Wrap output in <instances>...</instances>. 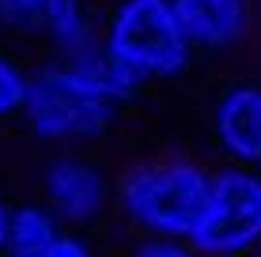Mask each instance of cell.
I'll return each instance as SVG.
<instances>
[{
    "mask_svg": "<svg viewBox=\"0 0 261 257\" xmlns=\"http://www.w3.org/2000/svg\"><path fill=\"white\" fill-rule=\"evenodd\" d=\"M208 174L190 159H163L125 174L121 205L129 219L151 235L190 238L208 201Z\"/></svg>",
    "mask_w": 261,
    "mask_h": 257,
    "instance_id": "obj_1",
    "label": "cell"
},
{
    "mask_svg": "<svg viewBox=\"0 0 261 257\" xmlns=\"http://www.w3.org/2000/svg\"><path fill=\"white\" fill-rule=\"evenodd\" d=\"M102 49L140 79L178 76L190 65L193 46L178 26L170 0H125L118 4Z\"/></svg>",
    "mask_w": 261,
    "mask_h": 257,
    "instance_id": "obj_2",
    "label": "cell"
},
{
    "mask_svg": "<svg viewBox=\"0 0 261 257\" xmlns=\"http://www.w3.org/2000/svg\"><path fill=\"white\" fill-rule=\"evenodd\" d=\"M114 106L72 68L31 76L23 95V113L42 140H91L114 121Z\"/></svg>",
    "mask_w": 261,
    "mask_h": 257,
    "instance_id": "obj_3",
    "label": "cell"
},
{
    "mask_svg": "<svg viewBox=\"0 0 261 257\" xmlns=\"http://www.w3.org/2000/svg\"><path fill=\"white\" fill-rule=\"evenodd\" d=\"M190 250L242 253L261 242V178L227 166L208 182V201L190 231Z\"/></svg>",
    "mask_w": 261,
    "mask_h": 257,
    "instance_id": "obj_4",
    "label": "cell"
},
{
    "mask_svg": "<svg viewBox=\"0 0 261 257\" xmlns=\"http://www.w3.org/2000/svg\"><path fill=\"white\" fill-rule=\"evenodd\" d=\"M186 42L197 49H223L246 34L250 4L246 0H170Z\"/></svg>",
    "mask_w": 261,
    "mask_h": 257,
    "instance_id": "obj_5",
    "label": "cell"
},
{
    "mask_svg": "<svg viewBox=\"0 0 261 257\" xmlns=\"http://www.w3.org/2000/svg\"><path fill=\"white\" fill-rule=\"evenodd\" d=\"M46 193H49L53 212L61 219H72V223L95 219L106 205V185L98 178V170L80 163V159H57V163H49Z\"/></svg>",
    "mask_w": 261,
    "mask_h": 257,
    "instance_id": "obj_6",
    "label": "cell"
},
{
    "mask_svg": "<svg viewBox=\"0 0 261 257\" xmlns=\"http://www.w3.org/2000/svg\"><path fill=\"white\" fill-rule=\"evenodd\" d=\"M216 136L239 163H261V87H231L216 102Z\"/></svg>",
    "mask_w": 261,
    "mask_h": 257,
    "instance_id": "obj_7",
    "label": "cell"
},
{
    "mask_svg": "<svg viewBox=\"0 0 261 257\" xmlns=\"http://www.w3.org/2000/svg\"><path fill=\"white\" fill-rule=\"evenodd\" d=\"M68 68H72V72H80L98 95H106V99H114V102L129 99V95L140 87V79L133 76L125 65H118L102 46H95V42H91V46H84L80 53H72Z\"/></svg>",
    "mask_w": 261,
    "mask_h": 257,
    "instance_id": "obj_8",
    "label": "cell"
},
{
    "mask_svg": "<svg viewBox=\"0 0 261 257\" xmlns=\"http://www.w3.org/2000/svg\"><path fill=\"white\" fill-rule=\"evenodd\" d=\"M57 223L49 212L42 208H19L8 223V250L19 257H46L53 238H57Z\"/></svg>",
    "mask_w": 261,
    "mask_h": 257,
    "instance_id": "obj_9",
    "label": "cell"
},
{
    "mask_svg": "<svg viewBox=\"0 0 261 257\" xmlns=\"http://www.w3.org/2000/svg\"><path fill=\"white\" fill-rule=\"evenodd\" d=\"M42 26L49 31V38L57 42V49L72 57L84 46H91V34H87V19L80 0H46V12H42Z\"/></svg>",
    "mask_w": 261,
    "mask_h": 257,
    "instance_id": "obj_10",
    "label": "cell"
},
{
    "mask_svg": "<svg viewBox=\"0 0 261 257\" xmlns=\"http://www.w3.org/2000/svg\"><path fill=\"white\" fill-rule=\"evenodd\" d=\"M23 95H27V76L8 57H0V118L23 110Z\"/></svg>",
    "mask_w": 261,
    "mask_h": 257,
    "instance_id": "obj_11",
    "label": "cell"
},
{
    "mask_svg": "<svg viewBox=\"0 0 261 257\" xmlns=\"http://www.w3.org/2000/svg\"><path fill=\"white\" fill-rule=\"evenodd\" d=\"M42 12H46V0H0V23L19 31L42 26Z\"/></svg>",
    "mask_w": 261,
    "mask_h": 257,
    "instance_id": "obj_12",
    "label": "cell"
},
{
    "mask_svg": "<svg viewBox=\"0 0 261 257\" xmlns=\"http://www.w3.org/2000/svg\"><path fill=\"white\" fill-rule=\"evenodd\" d=\"M182 253H186L182 238H167V235H159V242L140 246V257H182Z\"/></svg>",
    "mask_w": 261,
    "mask_h": 257,
    "instance_id": "obj_13",
    "label": "cell"
},
{
    "mask_svg": "<svg viewBox=\"0 0 261 257\" xmlns=\"http://www.w3.org/2000/svg\"><path fill=\"white\" fill-rule=\"evenodd\" d=\"M46 257H87V242H80V238H68V235H57Z\"/></svg>",
    "mask_w": 261,
    "mask_h": 257,
    "instance_id": "obj_14",
    "label": "cell"
},
{
    "mask_svg": "<svg viewBox=\"0 0 261 257\" xmlns=\"http://www.w3.org/2000/svg\"><path fill=\"white\" fill-rule=\"evenodd\" d=\"M8 223H12V212H8L4 201H0V250L8 246Z\"/></svg>",
    "mask_w": 261,
    "mask_h": 257,
    "instance_id": "obj_15",
    "label": "cell"
}]
</instances>
